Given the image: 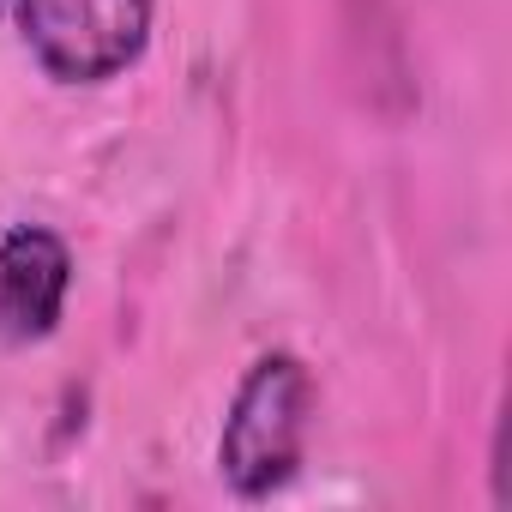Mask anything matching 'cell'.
Listing matches in <instances>:
<instances>
[{
  "label": "cell",
  "instance_id": "cell-1",
  "mask_svg": "<svg viewBox=\"0 0 512 512\" xmlns=\"http://www.w3.org/2000/svg\"><path fill=\"white\" fill-rule=\"evenodd\" d=\"M308 422H314V374L290 350L260 356L229 398V416L217 434V476L241 500L278 494L302 470Z\"/></svg>",
  "mask_w": 512,
  "mask_h": 512
},
{
  "label": "cell",
  "instance_id": "cell-2",
  "mask_svg": "<svg viewBox=\"0 0 512 512\" xmlns=\"http://www.w3.org/2000/svg\"><path fill=\"white\" fill-rule=\"evenodd\" d=\"M19 31L49 79L103 85L151 43V0H19Z\"/></svg>",
  "mask_w": 512,
  "mask_h": 512
},
{
  "label": "cell",
  "instance_id": "cell-3",
  "mask_svg": "<svg viewBox=\"0 0 512 512\" xmlns=\"http://www.w3.org/2000/svg\"><path fill=\"white\" fill-rule=\"evenodd\" d=\"M73 290V253L55 229L19 223L0 235V338L7 344H43Z\"/></svg>",
  "mask_w": 512,
  "mask_h": 512
}]
</instances>
